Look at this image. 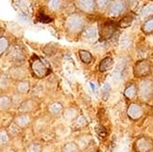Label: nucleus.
<instances>
[{"mask_svg": "<svg viewBox=\"0 0 153 152\" xmlns=\"http://www.w3.org/2000/svg\"><path fill=\"white\" fill-rule=\"evenodd\" d=\"M30 68H31V71H32L34 76L39 79L43 78L44 76H46L49 73V70L46 67L45 63H43V62L41 61L38 56H34L31 59Z\"/></svg>", "mask_w": 153, "mask_h": 152, "instance_id": "1", "label": "nucleus"}, {"mask_svg": "<svg viewBox=\"0 0 153 152\" xmlns=\"http://www.w3.org/2000/svg\"><path fill=\"white\" fill-rule=\"evenodd\" d=\"M83 27H85V20L78 14H74L66 20V27L71 32H79L83 29Z\"/></svg>", "mask_w": 153, "mask_h": 152, "instance_id": "2", "label": "nucleus"}, {"mask_svg": "<svg viewBox=\"0 0 153 152\" xmlns=\"http://www.w3.org/2000/svg\"><path fill=\"white\" fill-rule=\"evenodd\" d=\"M138 93L144 100H149L153 96V81L152 80H143L138 86Z\"/></svg>", "mask_w": 153, "mask_h": 152, "instance_id": "3", "label": "nucleus"}, {"mask_svg": "<svg viewBox=\"0 0 153 152\" xmlns=\"http://www.w3.org/2000/svg\"><path fill=\"white\" fill-rule=\"evenodd\" d=\"M150 64L149 62L143 60V61H140L137 62L134 67V74L136 77L138 78H143L148 76L150 73Z\"/></svg>", "mask_w": 153, "mask_h": 152, "instance_id": "4", "label": "nucleus"}, {"mask_svg": "<svg viewBox=\"0 0 153 152\" xmlns=\"http://www.w3.org/2000/svg\"><path fill=\"white\" fill-rule=\"evenodd\" d=\"M117 30V25L113 21H106L100 27V36L103 39H109L113 37Z\"/></svg>", "mask_w": 153, "mask_h": 152, "instance_id": "5", "label": "nucleus"}, {"mask_svg": "<svg viewBox=\"0 0 153 152\" xmlns=\"http://www.w3.org/2000/svg\"><path fill=\"white\" fill-rule=\"evenodd\" d=\"M126 7L125 0H114V1L109 5L108 7V14L111 16H119L123 12Z\"/></svg>", "mask_w": 153, "mask_h": 152, "instance_id": "6", "label": "nucleus"}, {"mask_svg": "<svg viewBox=\"0 0 153 152\" xmlns=\"http://www.w3.org/2000/svg\"><path fill=\"white\" fill-rule=\"evenodd\" d=\"M136 148L140 152H149L153 148V142L149 137H141L136 142Z\"/></svg>", "mask_w": 153, "mask_h": 152, "instance_id": "7", "label": "nucleus"}, {"mask_svg": "<svg viewBox=\"0 0 153 152\" xmlns=\"http://www.w3.org/2000/svg\"><path fill=\"white\" fill-rule=\"evenodd\" d=\"M126 60L125 59H119L117 63V67L115 69V72L113 73V79L116 82H119L124 75V72L126 70Z\"/></svg>", "mask_w": 153, "mask_h": 152, "instance_id": "8", "label": "nucleus"}, {"mask_svg": "<svg viewBox=\"0 0 153 152\" xmlns=\"http://www.w3.org/2000/svg\"><path fill=\"white\" fill-rule=\"evenodd\" d=\"M76 6L82 11L91 13L94 9V0H76Z\"/></svg>", "mask_w": 153, "mask_h": 152, "instance_id": "9", "label": "nucleus"}, {"mask_svg": "<svg viewBox=\"0 0 153 152\" xmlns=\"http://www.w3.org/2000/svg\"><path fill=\"white\" fill-rule=\"evenodd\" d=\"M128 114L132 119H138L142 116V110L137 105L131 104L128 109Z\"/></svg>", "mask_w": 153, "mask_h": 152, "instance_id": "10", "label": "nucleus"}, {"mask_svg": "<svg viewBox=\"0 0 153 152\" xmlns=\"http://www.w3.org/2000/svg\"><path fill=\"white\" fill-rule=\"evenodd\" d=\"M30 121H31V118L29 115L27 114H21L16 117L15 124L20 128H26L27 126H29Z\"/></svg>", "mask_w": 153, "mask_h": 152, "instance_id": "11", "label": "nucleus"}, {"mask_svg": "<svg viewBox=\"0 0 153 152\" xmlns=\"http://www.w3.org/2000/svg\"><path fill=\"white\" fill-rule=\"evenodd\" d=\"M34 108H35V103L31 99H30V100L22 102L19 105V110L22 114H27L29 112L32 111Z\"/></svg>", "mask_w": 153, "mask_h": 152, "instance_id": "12", "label": "nucleus"}, {"mask_svg": "<svg viewBox=\"0 0 153 152\" xmlns=\"http://www.w3.org/2000/svg\"><path fill=\"white\" fill-rule=\"evenodd\" d=\"M13 102L12 99L7 95H1L0 96V110L1 111H7L8 110L11 105H12Z\"/></svg>", "mask_w": 153, "mask_h": 152, "instance_id": "13", "label": "nucleus"}, {"mask_svg": "<svg viewBox=\"0 0 153 152\" xmlns=\"http://www.w3.org/2000/svg\"><path fill=\"white\" fill-rule=\"evenodd\" d=\"M30 82L29 81H24L21 80L18 82L17 85V91L20 94H25L27 93L30 92Z\"/></svg>", "mask_w": 153, "mask_h": 152, "instance_id": "14", "label": "nucleus"}, {"mask_svg": "<svg viewBox=\"0 0 153 152\" xmlns=\"http://www.w3.org/2000/svg\"><path fill=\"white\" fill-rule=\"evenodd\" d=\"M113 63H114V62H113L112 58L106 57L101 61L100 65H99V70L101 72H106L109 70V69H111V67L113 66Z\"/></svg>", "mask_w": 153, "mask_h": 152, "instance_id": "15", "label": "nucleus"}, {"mask_svg": "<svg viewBox=\"0 0 153 152\" xmlns=\"http://www.w3.org/2000/svg\"><path fill=\"white\" fill-rule=\"evenodd\" d=\"M49 112L52 116H59L62 111V105L60 103H52L49 105Z\"/></svg>", "mask_w": 153, "mask_h": 152, "instance_id": "16", "label": "nucleus"}, {"mask_svg": "<svg viewBox=\"0 0 153 152\" xmlns=\"http://www.w3.org/2000/svg\"><path fill=\"white\" fill-rule=\"evenodd\" d=\"M133 20H134V18L130 15H128L126 17H124L122 19H120V21L118 22V27H121V29H127V27L132 25Z\"/></svg>", "mask_w": 153, "mask_h": 152, "instance_id": "17", "label": "nucleus"}, {"mask_svg": "<svg viewBox=\"0 0 153 152\" xmlns=\"http://www.w3.org/2000/svg\"><path fill=\"white\" fill-rule=\"evenodd\" d=\"M96 33H97L96 27L94 25H92V26L86 27V29L85 30V31H83L82 35H83V37H85V39H90L95 38Z\"/></svg>", "mask_w": 153, "mask_h": 152, "instance_id": "18", "label": "nucleus"}, {"mask_svg": "<svg viewBox=\"0 0 153 152\" xmlns=\"http://www.w3.org/2000/svg\"><path fill=\"white\" fill-rule=\"evenodd\" d=\"M10 75L14 79H23L27 75V72L21 68H15L13 71H10Z\"/></svg>", "mask_w": 153, "mask_h": 152, "instance_id": "19", "label": "nucleus"}, {"mask_svg": "<svg viewBox=\"0 0 153 152\" xmlns=\"http://www.w3.org/2000/svg\"><path fill=\"white\" fill-rule=\"evenodd\" d=\"M141 30L145 34H152L153 33V18L148 19L141 27Z\"/></svg>", "mask_w": 153, "mask_h": 152, "instance_id": "20", "label": "nucleus"}, {"mask_svg": "<svg viewBox=\"0 0 153 152\" xmlns=\"http://www.w3.org/2000/svg\"><path fill=\"white\" fill-rule=\"evenodd\" d=\"M11 58L14 62H23L25 57L22 53L21 50H18V49H14L11 52Z\"/></svg>", "mask_w": 153, "mask_h": 152, "instance_id": "21", "label": "nucleus"}, {"mask_svg": "<svg viewBox=\"0 0 153 152\" xmlns=\"http://www.w3.org/2000/svg\"><path fill=\"white\" fill-rule=\"evenodd\" d=\"M79 55H80V59L82 60V62L85 63H90L92 62V54L87 51V50H81L79 51Z\"/></svg>", "mask_w": 153, "mask_h": 152, "instance_id": "22", "label": "nucleus"}, {"mask_svg": "<svg viewBox=\"0 0 153 152\" xmlns=\"http://www.w3.org/2000/svg\"><path fill=\"white\" fill-rule=\"evenodd\" d=\"M19 127H18L15 123H12L11 125L7 128V132L9 135V136H16L19 133Z\"/></svg>", "mask_w": 153, "mask_h": 152, "instance_id": "23", "label": "nucleus"}, {"mask_svg": "<svg viewBox=\"0 0 153 152\" xmlns=\"http://www.w3.org/2000/svg\"><path fill=\"white\" fill-rule=\"evenodd\" d=\"M137 94V89L134 85H129L125 90V95L128 98H134Z\"/></svg>", "mask_w": 153, "mask_h": 152, "instance_id": "24", "label": "nucleus"}, {"mask_svg": "<svg viewBox=\"0 0 153 152\" xmlns=\"http://www.w3.org/2000/svg\"><path fill=\"white\" fill-rule=\"evenodd\" d=\"M9 85V78L6 74L0 75V90H5Z\"/></svg>", "mask_w": 153, "mask_h": 152, "instance_id": "25", "label": "nucleus"}, {"mask_svg": "<svg viewBox=\"0 0 153 152\" xmlns=\"http://www.w3.org/2000/svg\"><path fill=\"white\" fill-rule=\"evenodd\" d=\"M62 152H78V146L75 143H67L63 147Z\"/></svg>", "mask_w": 153, "mask_h": 152, "instance_id": "26", "label": "nucleus"}, {"mask_svg": "<svg viewBox=\"0 0 153 152\" xmlns=\"http://www.w3.org/2000/svg\"><path fill=\"white\" fill-rule=\"evenodd\" d=\"M9 137L7 130H0V145H6L9 141Z\"/></svg>", "mask_w": 153, "mask_h": 152, "instance_id": "27", "label": "nucleus"}, {"mask_svg": "<svg viewBox=\"0 0 153 152\" xmlns=\"http://www.w3.org/2000/svg\"><path fill=\"white\" fill-rule=\"evenodd\" d=\"M8 48V41L6 38H0V56Z\"/></svg>", "mask_w": 153, "mask_h": 152, "instance_id": "28", "label": "nucleus"}, {"mask_svg": "<svg viewBox=\"0 0 153 152\" xmlns=\"http://www.w3.org/2000/svg\"><path fill=\"white\" fill-rule=\"evenodd\" d=\"M62 5V0H51L49 3V7L54 10L60 9Z\"/></svg>", "mask_w": 153, "mask_h": 152, "instance_id": "29", "label": "nucleus"}, {"mask_svg": "<svg viewBox=\"0 0 153 152\" xmlns=\"http://www.w3.org/2000/svg\"><path fill=\"white\" fill-rule=\"evenodd\" d=\"M151 14H153V5L149 4V5H147V6L142 9L141 15H142L143 18H145V17H148V16L151 15Z\"/></svg>", "mask_w": 153, "mask_h": 152, "instance_id": "30", "label": "nucleus"}, {"mask_svg": "<svg viewBox=\"0 0 153 152\" xmlns=\"http://www.w3.org/2000/svg\"><path fill=\"white\" fill-rule=\"evenodd\" d=\"M75 116H76V112H75V110L73 109V108L67 109L66 111L64 112V118H66L68 120H72Z\"/></svg>", "mask_w": 153, "mask_h": 152, "instance_id": "31", "label": "nucleus"}, {"mask_svg": "<svg viewBox=\"0 0 153 152\" xmlns=\"http://www.w3.org/2000/svg\"><path fill=\"white\" fill-rule=\"evenodd\" d=\"M130 43H131V39H130L129 37L127 36V35H124V36L121 38V39H120V45H121V47H123V48H127V47H128V46L130 45Z\"/></svg>", "mask_w": 153, "mask_h": 152, "instance_id": "32", "label": "nucleus"}, {"mask_svg": "<svg viewBox=\"0 0 153 152\" xmlns=\"http://www.w3.org/2000/svg\"><path fill=\"white\" fill-rule=\"evenodd\" d=\"M41 150V146L39 143H31L29 148H27V152H40Z\"/></svg>", "mask_w": 153, "mask_h": 152, "instance_id": "33", "label": "nucleus"}, {"mask_svg": "<svg viewBox=\"0 0 153 152\" xmlns=\"http://www.w3.org/2000/svg\"><path fill=\"white\" fill-rule=\"evenodd\" d=\"M111 92V87L108 84H105L104 86L102 87V94H103V97L105 99H107V97L109 96V93Z\"/></svg>", "mask_w": 153, "mask_h": 152, "instance_id": "34", "label": "nucleus"}, {"mask_svg": "<svg viewBox=\"0 0 153 152\" xmlns=\"http://www.w3.org/2000/svg\"><path fill=\"white\" fill-rule=\"evenodd\" d=\"M110 2V0H96V5L99 8H104Z\"/></svg>", "mask_w": 153, "mask_h": 152, "instance_id": "35", "label": "nucleus"}, {"mask_svg": "<svg viewBox=\"0 0 153 152\" xmlns=\"http://www.w3.org/2000/svg\"><path fill=\"white\" fill-rule=\"evenodd\" d=\"M38 19H39V21H41V22H43V23H48V22H50V21L51 20V18H49L48 16L45 15V14H42V13H41L40 15L39 16Z\"/></svg>", "mask_w": 153, "mask_h": 152, "instance_id": "36", "label": "nucleus"}, {"mask_svg": "<svg viewBox=\"0 0 153 152\" xmlns=\"http://www.w3.org/2000/svg\"><path fill=\"white\" fill-rule=\"evenodd\" d=\"M97 132H98V134H99L100 136L105 137V136H106V131H105V129L104 128H100L98 130H97Z\"/></svg>", "mask_w": 153, "mask_h": 152, "instance_id": "37", "label": "nucleus"}, {"mask_svg": "<svg viewBox=\"0 0 153 152\" xmlns=\"http://www.w3.org/2000/svg\"><path fill=\"white\" fill-rule=\"evenodd\" d=\"M3 152H15V150H13V149L10 148H5V149L3 150Z\"/></svg>", "mask_w": 153, "mask_h": 152, "instance_id": "38", "label": "nucleus"}]
</instances>
